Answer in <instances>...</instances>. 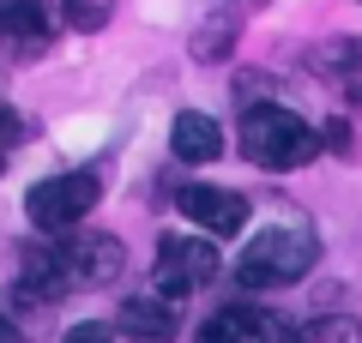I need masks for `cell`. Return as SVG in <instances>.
<instances>
[{
    "instance_id": "cell-10",
    "label": "cell",
    "mask_w": 362,
    "mask_h": 343,
    "mask_svg": "<svg viewBox=\"0 0 362 343\" xmlns=\"http://www.w3.org/2000/svg\"><path fill=\"white\" fill-rule=\"evenodd\" d=\"M169 145H175L181 163H211V157H223V127L211 121V114H175V127H169Z\"/></svg>"
},
{
    "instance_id": "cell-2",
    "label": "cell",
    "mask_w": 362,
    "mask_h": 343,
    "mask_svg": "<svg viewBox=\"0 0 362 343\" xmlns=\"http://www.w3.org/2000/svg\"><path fill=\"white\" fill-rule=\"evenodd\" d=\"M314 259H320L314 229L278 223V229H259L254 241L242 247V259H235V283H242V289H284V283L308 277Z\"/></svg>"
},
{
    "instance_id": "cell-5",
    "label": "cell",
    "mask_w": 362,
    "mask_h": 343,
    "mask_svg": "<svg viewBox=\"0 0 362 343\" xmlns=\"http://www.w3.org/2000/svg\"><path fill=\"white\" fill-rule=\"evenodd\" d=\"M218 277V247H206L199 235H163L157 241V265H151V283L163 301L175 295H194Z\"/></svg>"
},
{
    "instance_id": "cell-9",
    "label": "cell",
    "mask_w": 362,
    "mask_h": 343,
    "mask_svg": "<svg viewBox=\"0 0 362 343\" xmlns=\"http://www.w3.org/2000/svg\"><path fill=\"white\" fill-rule=\"evenodd\" d=\"M54 37V18L42 0H0V42L18 54H37Z\"/></svg>"
},
{
    "instance_id": "cell-4",
    "label": "cell",
    "mask_w": 362,
    "mask_h": 343,
    "mask_svg": "<svg viewBox=\"0 0 362 343\" xmlns=\"http://www.w3.org/2000/svg\"><path fill=\"white\" fill-rule=\"evenodd\" d=\"M97 193H103V181L90 175V169H73V175H49L42 187H30L25 211H30V223H37V229L66 235V229H78V223L90 217Z\"/></svg>"
},
{
    "instance_id": "cell-1",
    "label": "cell",
    "mask_w": 362,
    "mask_h": 343,
    "mask_svg": "<svg viewBox=\"0 0 362 343\" xmlns=\"http://www.w3.org/2000/svg\"><path fill=\"white\" fill-rule=\"evenodd\" d=\"M121 271V241L115 235H66L54 247H30L25 253V295L37 301H61L78 283H109Z\"/></svg>"
},
{
    "instance_id": "cell-6",
    "label": "cell",
    "mask_w": 362,
    "mask_h": 343,
    "mask_svg": "<svg viewBox=\"0 0 362 343\" xmlns=\"http://www.w3.org/2000/svg\"><path fill=\"white\" fill-rule=\"evenodd\" d=\"M199 343H290V325L272 307H254V301H230L199 325Z\"/></svg>"
},
{
    "instance_id": "cell-13",
    "label": "cell",
    "mask_w": 362,
    "mask_h": 343,
    "mask_svg": "<svg viewBox=\"0 0 362 343\" xmlns=\"http://www.w3.org/2000/svg\"><path fill=\"white\" fill-rule=\"evenodd\" d=\"M290 343H362V325L350 313H326V319H308L302 331H290Z\"/></svg>"
},
{
    "instance_id": "cell-15",
    "label": "cell",
    "mask_w": 362,
    "mask_h": 343,
    "mask_svg": "<svg viewBox=\"0 0 362 343\" xmlns=\"http://www.w3.org/2000/svg\"><path fill=\"white\" fill-rule=\"evenodd\" d=\"M13 139H18V121L6 114V102H0V175H6V151H13Z\"/></svg>"
},
{
    "instance_id": "cell-14",
    "label": "cell",
    "mask_w": 362,
    "mask_h": 343,
    "mask_svg": "<svg viewBox=\"0 0 362 343\" xmlns=\"http://www.w3.org/2000/svg\"><path fill=\"white\" fill-rule=\"evenodd\" d=\"M61 18L73 30H103L109 25V0H61Z\"/></svg>"
},
{
    "instance_id": "cell-7",
    "label": "cell",
    "mask_w": 362,
    "mask_h": 343,
    "mask_svg": "<svg viewBox=\"0 0 362 343\" xmlns=\"http://www.w3.org/2000/svg\"><path fill=\"white\" fill-rule=\"evenodd\" d=\"M181 217H194L206 235H235V229H247V199L230 187H181Z\"/></svg>"
},
{
    "instance_id": "cell-11",
    "label": "cell",
    "mask_w": 362,
    "mask_h": 343,
    "mask_svg": "<svg viewBox=\"0 0 362 343\" xmlns=\"http://www.w3.org/2000/svg\"><path fill=\"white\" fill-rule=\"evenodd\" d=\"M235 37H242V25H235V13L230 6H218V13L206 18V25H199V37H194V61H223V54L235 49Z\"/></svg>"
},
{
    "instance_id": "cell-3",
    "label": "cell",
    "mask_w": 362,
    "mask_h": 343,
    "mask_svg": "<svg viewBox=\"0 0 362 343\" xmlns=\"http://www.w3.org/2000/svg\"><path fill=\"white\" fill-rule=\"evenodd\" d=\"M242 151H247V163L272 169V175H284V169L314 163L320 133H314L302 114L278 109V102H254V109H242Z\"/></svg>"
},
{
    "instance_id": "cell-8",
    "label": "cell",
    "mask_w": 362,
    "mask_h": 343,
    "mask_svg": "<svg viewBox=\"0 0 362 343\" xmlns=\"http://www.w3.org/2000/svg\"><path fill=\"white\" fill-rule=\"evenodd\" d=\"M115 331L127 343H175L181 319H175V307H169L163 295H127L121 313H115Z\"/></svg>"
},
{
    "instance_id": "cell-16",
    "label": "cell",
    "mask_w": 362,
    "mask_h": 343,
    "mask_svg": "<svg viewBox=\"0 0 362 343\" xmlns=\"http://www.w3.org/2000/svg\"><path fill=\"white\" fill-rule=\"evenodd\" d=\"M66 343H115V331H109V325H73Z\"/></svg>"
},
{
    "instance_id": "cell-12",
    "label": "cell",
    "mask_w": 362,
    "mask_h": 343,
    "mask_svg": "<svg viewBox=\"0 0 362 343\" xmlns=\"http://www.w3.org/2000/svg\"><path fill=\"white\" fill-rule=\"evenodd\" d=\"M320 73H332L350 97H362V42H332V49H320Z\"/></svg>"
},
{
    "instance_id": "cell-17",
    "label": "cell",
    "mask_w": 362,
    "mask_h": 343,
    "mask_svg": "<svg viewBox=\"0 0 362 343\" xmlns=\"http://www.w3.org/2000/svg\"><path fill=\"white\" fill-rule=\"evenodd\" d=\"M0 343H18V331H13V319L0 313Z\"/></svg>"
}]
</instances>
